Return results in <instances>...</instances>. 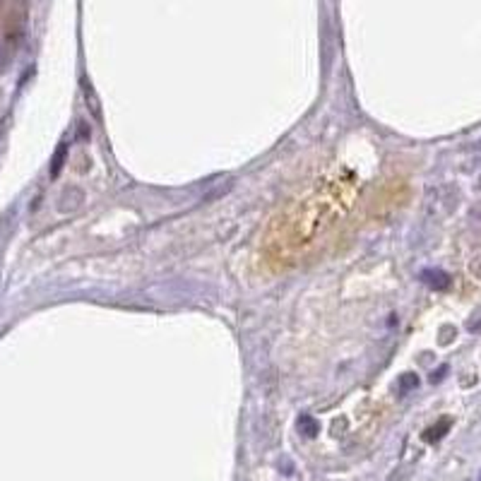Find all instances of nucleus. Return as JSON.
<instances>
[{
	"label": "nucleus",
	"instance_id": "f03ea898",
	"mask_svg": "<svg viewBox=\"0 0 481 481\" xmlns=\"http://www.w3.org/2000/svg\"><path fill=\"white\" fill-rule=\"evenodd\" d=\"M447 428H450V421H443V424H438L435 428H428L426 431V440H438L440 435H443Z\"/></svg>",
	"mask_w": 481,
	"mask_h": 481
},
{
	"label": "nucleus",
	"instance_id": "20e7f679",
	"mask_svg": "<svg viewBox=\"0 0 481 481\" xmlns=\"http://www.w3.org/2000/svg\"><path fill=\"white\" fill-rule=\"evenodd\" d=\"M8 63H10V51H8V46L0 44V70H5V65Z\"/></svg>",
	"mask_w": 481,
	"mask_h": 481
},
{
	"label": "nucleus",
	"instance_id": "f257e3e1",
	"mask_svg": "<svg viewBox=\"0 0 481 481\" xmlns=\"http://www.w3.org/2000/svg\"><path fill=\"white\" fill-rule=\"evenodd\" d=\"M421 279H424L428 287H433V289H445L447 284H450L447 275H445V272H440V270H424V272H421Z\"/></svg>",
	"mask_w": 481,
	"mask_h": 481
},
{
	"label": "nucleus",
	"instance_id": "39448f33",
	"mask_svg": "<svg viewBox=\"0 0 481 481\" xmlns=\"http://www.w3.org/2000/svg\"><path fill=\"white\" fill-rule=\"evenodd\" d=\"M414 385H417V378H414L412 373H407V378H402V390H409Z\"/></svg>",
	"mask_w": 481,
	"mask_h": 481
},
{
	"label": "nucleus",
	"instance_id": "7ed1b4c3",
	"mask_svg": "<svg viewBox=\"0 0 481 481\" xmlns=\"http://www.w3.org/2000/svg\"><path fill=\"white\" fill-rule=\"evenodd\" d=\"M63 161H65V145L58 149L56 152V159H54V166H51V176H58L61 173V166H63Z\"/></svg>",
	"mask_w": 481,
	"mask_h": 481
}]
</instances>
